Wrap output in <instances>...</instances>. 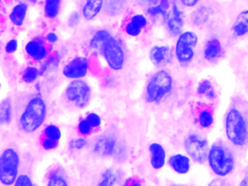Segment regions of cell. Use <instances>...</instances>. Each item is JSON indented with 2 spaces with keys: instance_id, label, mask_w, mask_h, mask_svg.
<instances>
[{
  "instance_id": "6da1fadb",
  "label": "cell",
  "mask_w": 248,
  "mask_h": 186,
  "mask_svg": "<svg viewBox=\"0 0 248 186\" xmlns=\"http://www.w3.org/2000/svg\"><path fill=\"white\" fill-rule=\"evenodd\" d=\"M226 136L236 146H244L248 141V126L245 116L239 110H229L225 122Z\"/></svg>"
},
{
  "instance_id": "7a4b0ae2",
  "label": "cell",
  "mask_w": 248,
  "mask_h": 186,
  "mask_svg": "<svg viewBox=\"0 0 248 186\" xmlns=\"http://www.w3.org/2000/svg\"><path fill=\"white\" fill-rule=\"evenodd\" d=\"M207 160L212 171L220 177L229 175L234 167L233 154L223 144L212 145L209 149Z\"/></svg>"
},
{
  "instance_id": "3957f363",
  "label": "cell",
  "mask_w": 248,
  "mask_h": 186,
  "mask_svg": "<svg viewBox=\"0 0 248 186\" xmlns=\"http://www.w3.org/2000/svg\"><path fill=\"white\" fill-rule=\"evenodd\" d=\"M46 106L40 97H33L27 105L21 117V126L24 132H35L43 124L46 119Z\"/></svg>"
},
{
  "instance_id": "277c9868",
  "label": "cell",
  "mask_w": 248,
  "mask_h": 186,
  "mask_svg": "<svg viewBox=\"0 0 248 186\" xmlns=\"http://www.w3.org/2000/svg\"><path fill=\"white\" fill-rule=\"evenodd\" d=\"M172 77L165 71L156 73L151 78L146 88V98L151 103H158L172 90Z\"/></svg>"
},
{
  "instance_id": "5b68a950",
  "label": "cell",
  "mask_w": 248,
  "mask_h": 186,
  "mask_svg": "<svg viewBox=\"0 0 248 186\" xmlns=\"http://www.w3.org/2000/svg\"><path fill=\"white\" fill-rule=\"evenodd\" d=\"M19 155L15 150L8 148L0 159V180L4 185L14 184L18 176Z\"/></svg>"
},
{
  "instance_id": "8992f818",
  "label": "cell",
  "mask_w": 248,
  "mask_h": 186,
  "mask_svg": "<svg viewBox=\"0 0 248 186\" xmlns=\"http://www.w3.org/2000/svg\"><path fill=\"white\" fill-rule=\"evenodd\" d=\"M198 43V36L193 31H185L178 36L175 54L181 64H188L194 57V49Z\"/></svg>"
},
{
  "instance_id": "52a82bcc",
  "label": "cell",
  "mask_w": 248,
  "mask_h": 186,
  "mask_svg": "<svg viewBox=\"0 0 248 186\" xmlns=\"http://www.w3.org/2000/svg\"><path fill=\"white\" fill-rule=\"evenodd\" d=\"M186 151L194 161L204 163L208 155V141L197 133L190 134L184 142Z\"/></svg>"
},
{
  "instance_id": "ba28073f",
  "label": "cell",
  "mask_w": 248,
  "mask_h": 186,
  "mask_svg": "<svg viewBox=\"0 0 248 186\" xmlns=\"http://www.w3.org/2000/svg\"><path fill=\"white\" fill-rule=\"evenodd\" d=\"M66 97L69 101L79 108H84L91 98V89L88 83L80 79H75L68 85Z\"/></svg>"
},
{
  "instance_id": "9c48e42d",
  "label": "cell",
  "mask_w": 248,
  "mask_h": 186,
  "mask_svg": "<svg viewBox=\"0 0 248 186\" xmlns=\"http://www.w3.org/2000/svg\"><path fill=\"white\" fill-rule=\"evenodd\" d=\"M102 52L107 63L114 71H120L124 66V54L119 42L110 36L103 46Z\"/></svg>"
},
{
  "instance_id": "30bf717a",
  "label": "cell",
  "mask_w": 248,
  "mask_h": 186,
  "mask_svg": "<svg viewBox=\"0 0 248 186\" xmlns=\"http://www.w3.org/2000/svg\"><path fill=\"white\" fill-rule=\"evenodd\" d=\"M88 66L89 62L86 58L78 57L66 64L63 68V74L67 78L79 79L86 76Z\"/></svg>"
},
{
  "instance_id": "8fae6325",
  "label": "cell",
  "mask_w": 248,
  "mask_h": 186,
  "mask_svg": "<svg viewBox=\"0 0 248 186\" xmlns=\"http://www.w3.org/2000/svg\"><path fill=\"white\" fill-rule=\"evenodd\" d=\"M173 58L172 49L168 46H155L151 49L150 59L156 66L168 65Z\"/></svg>"
},
{
  "instance_id": "7c38bea8",
  "label": "cell",
  "mask_w": 248,
  "mask_h": 186,
  "mask_svg": "<svg viewBox=\"0 0 248 186\" xmlns=\"http://www.w3.org/2000/svg\"><path fill=\"white\" fill-rule=\"evenodd\" d=\"M168 164L172 170L180 174H186L191 169V161L186 155L183 154H174L168 159Z\"/></svg>"
},
{
  "instance_id": "4fadbf2b",
  "label": "cell",
  "mask_w": 248,
  "mask_h": 186,
  "mask_svg": "<svg viewBox=\"0 0 248 186\" xmlns=\"http://www.w3.org/2000/svg\"><path fill=\"white\" fill-rule=\"evenodd\" d=\"M151 152V164L155 170H160L164 167L166 159V153L160 144H151L149 146Z\"/></svg>"
},
{
  "instance_id": "5bb4252c",
  "label": "cell",
  "mask_w": 248,
  "mask_h": 186,
  "mask_svg": "<svg viewBox=\"0 0 248 186\" xmlns=\"http://www.w3.org/2000/svg\"><path fill=\"white\" fill-rule=\"evenodd\" d=\"M172 15L168 18V30L171 34L177 36L181 33L184 27V19L181 10L175 4L172 5Z\"/></svg>"
},
{
  "instance_id": "9a60e30c",
  "label": "cell",
  "mask_w": 248,
  "mask_h": 186,
  "mask_svg": "<svg viewBox=\"0 0 248 186\" xmlns=\"http://www.w3.org/2000/svg\"><path fill=\"white\" fill-rule=\"evenodd\" d=\"M26 51L35 61H42L47 55V49L41 40L33 39L27 43Z\"/></svg>"
},
{
  "instance_id": "2e32d148",
  "label": "cell",
  "mask_w": 248,
  "mask_h": 186,
  "mask_svg": "<svg viewBox=\"0 0 248 186\" xmlns=\"http://www.w3.org/2000/svg\"><path fill=\"white\" fill-rule=\"evenodd\" d=\"M147 19L143 15H136L130 19L126 25L125 31L127 34L131 36H139L143 29L147 25Z\"/></svg>"
},
{
  "instance_id": "e0dca14e",
  "label": "cell",
  "mask_w": 248,
  "mask_h": 186,
  "mask_svg": "<svg viewBox=\"0 0 248 186\" xmlns=\"http://www.w3.org/2000/svg\"><path fill=\"white\" fill-rule=\"evenodd\" d=\"M222 52L221 44L217 38H211L207 41L204 47V58L207 61H215Z\"/></svg>"
},
{
  "instance_id": "ac0fdd59",
  "label": "cell",
  "mask_w": 248,
  "mask_h": 186,
  "mask_svg": "<svg viewBox=\"0 0 248 186\" xmlns=\"http://www.w3.org/2000/svg\"><path fill=\"white\" fill-rule=\"evenodd\" d=\"M232 31L236 36H243L248 33V10H243L238 15Z\"/></svg>"
},
{
  "instance_id": "d6986e66",
  "label": "cell",
  "mask_w": 248,
  "mask_h": 186,
  "mask_svg": "<svg viewBox=\"0 0 248 186\" xmlns=\"http://www.w3.org/2000/svg\"><path fill=\"white\" fill-rule=\"evenodd\" d=\"M104 0H86L83 7V16L88 20L94 18L101 12Z\"/></svg>"
},
{
  "instance_id": "ffe728a7",
  "label": "cell",
  "mask_w": 248,
  "mask_h": 186,
  "mask_svg": "<svg viewBox=\"0 0 248 186\" xmlns=\"http://www.w3.org/2000/svg\"><path fill=\"white\" fill-rule=\"evenodd\" d=\"M27 10L28 5L26 3H19L16 4L10 15L11 21L16 26H22L27 16Z\"/></svg>"
},
{
  "instance_id": "44dd1931",
  "label": "cell",
  "mask_w": 248,
  "mask_h": 186,
  "mask_svg": "<svg viewBox=\"0 0 248 186\" xmlns=\"http://www.w3.org/2000/svg\"><path fill=\"white\" fill-rule=\"evenodd\" d=\"M110 36L111 35L107 31H98L91 39V46H92L93 49H96V50L99 49V50L102 51L104 44Z\"/></svg>"
},
{
  "instance_id": "7402d4cb",
  "label": "cell",
  "mask_w": 248,
  "mask_h": 186,
  "mask_svg": "<svg viewBox=\"0 0 248 186\" xmlns=\"http://www.w3.org/2000/svg\"><path fill=\"white\" fill-rule=\"evenodd\" d=\"M61 0H46L45 13L46 17L53 19L57 17L60 10Z\"/></svg>"
},
{
  "instance_id": "603a6c76",
  "label": "cell",
  "mask_w": 248,
  "mask_h": 186,
  "mask_svg": "<svg viewBox=\"0 0 248 186\" xmlns=\"http://www.w3.org/2000/svg\"><path fill=\"white\" fill-rule=\"evenodd\" d=\"M210 10L208 7H203L194 11L191 16L193 23L196 25L203 24L210 17Z\"/></svg>"
},
{
  "instance_id": "cb8c5ba5",
  "label": "cell",
  "mask_w": 248,
  "mask_h": 186,
  "mask_svg": "<svg viewBox=\"0 0 248 186\" xmlns=\"http://www.w3.org/2000/svg\"><path fill=\"white\" fill-rule=\"evenodd\" d=\"M11 104L9 100H5L2 102L0 108V118L2 124L8 123L11 120Z\"/></svg>"
},
{
  "instance_id": "d4e9b609",
  "label": "cell",
  "mask_w": 248,
  "mask_h": 186,
  "mask_svg": "<svg viewBox=\"0 0 248 186\" xmlns=\"http://www.w3.org/2000/svg\"><path fill=\"white\" fill-rule=\"evenodd\" d=\"M199 123L202 128L210 127L213 123V116L208 110H202L199 114Z\"/></svg>"
},
{
  "instance_id": "484cf974",
  "label": "cell",
  "mask_w": 248,
  "mask_h": 186,
  "mask_svg": "<svg viewBox=\"0 0 248 186\" xmlns=\"http://www.w3.org/2000/svg\"><path fill=\"white\" fill-rule=\"evenodd\" d=\"M39 76V71L34 67H28L26 68L23 74V80L27 83H31L37 79Z\"/></svg>"
},
{
  "instance_id": "4316f807",
  "label": "cell",
  "mask_w": 248,
  "mask_h": 186,
  "mask_svg": "<svg viewBox=\"0 0 248 186\" xmlns=\"http://www.w3.org/2000/svg\"><path fill=\"white\" fill-rule=\"evenodd\" d=\"M45 135L46 138L59 140L62 137V132L57 126L51 124L47 126L45 129Z\"/></svg>"
},
{
  "instance_id": "83f0119b",
  "label": "cell",
  "mask_w": 248,
  "mask_h": 186,
  "mask_svg": "<svg viewBox=\"0 0 248 186\" xmlns=\"http://www.w3.org/2000/svg\"><path fill=\"white\" fill-rule=\"evenodd\" d=\"M114 141L111 139H106V140H101L96 145L97 151L98 152H103L104 154H110L114 148Z\"/></svg>"
},
{
  "instance_id": "f1b7e54d",
  "label": "cell",
  "mask_w": 248,
  "mask_h": 186,
  "mask_svg": "<svg viewBox=\"0 0 248 186\" xmlns=\"http://www.w3.org/2000/svg\"><path fill=\"white\" fill-rule=\"evenodd\" d=\"M48 186H67V183L60 173L56 171L50 174Z\"/></svg>"
},
{
  "instance_id": "f546056e",
  "label": "cell",
  "mask_w": 248,
  "mask_h": 186,
  "mask_svg": "<svg viewBox=\"0 0 248 186\" xmlns=\"http://www.w3.org/2000/svg\"><path fill=\"white\" fill-rule=\"evenodd\" d=\"M148 13H149V15L152 16H156L158 15H161V16H163L165 18H168L169 16L168 15V13H167L166 9L165 7H162L161 4L157 6H153V7H149L148 9Z\"/></svg>"
},
{
  "instance_id": "4dcf8cb0",
  "label": "cell",
  "mask_w": 248,
  "mask_h": 186,
  "mask_svg": "<svg viewBox=\"0 0 248 186\" xmlns=\"http://www.w3.org/2000/svg\"><path fill=\"white\" fill-rule=\"evenodd\" d=\"M211 89H213V86H212L210 81L207 79L203 80L197 87V93L198 94L203 95V94H207Z\"/></svg>"
},
{
  "instance_id": "1f68e13d",
  "label": "cell",
  "mask_w": 248,
  "mask_h": 186,
  "mask_svg": "<svg viewBox=\"0 0 248 186\" xmlns=\"http://www.w3.org/2000/svg\"><path fill=\"white\" fill-rule=\"evenodd\" d=\"M92 127L91 124L88 122L86 119L81 121L78 125V129L80 134L83 135H88L92 132Z\"/></svg>"
},
{
  "instance_id": "d6a6232c",
  "label": "cell",
  "mask_w": 248,
  "mask_h": 186,
  "mask_svg": "<svg viewBox=\"0 0 248 186\" xmlns=\"http://www.w3.org/2000/svg\"><path fill=\"white\" fill-rule=\"evenodd\" d=\"M91 126L93 127H98L101 125V117L98 114L95 113H91L88 115L86 118Z\"/></svg>"
},
{
  "instance_id": "836d02e7",
  "label": "cell",
  "mask_w": 248,
  "mask_h": 186,
  "mask_svg": "<svg viewBox=\"0 0 248 186\" xmlns=\"http://www.w3.org/2000/svg\"><path fill=\"white\" fill-rule=\"evenodd\" d=\"M16 186H32L33 183L31 178L27 174H21L18 176L15 182Z\"/></svg>"
},
{
  "instance_id": "e575fe53",
  "label": "cell",
  "mask_w": 248,
  "mask_h": 186,
  "mask_svg": "<svg viewBox=\"0 0 248 186\" xmlns=\"http://www.w3.org/2000/svg\"><path fill=\"white\" fill-rule=\"evenodd\" d=\"M59 145V140H56L50 139V138H46L43 141V147L46 151L54 149Z\"/></svg>"
},
{
  "instance_id": "d590c367",
  "label": "cell",
  "mask_w": 248,
  "mask_h": 186,
  "mask_svg": "<svg viewBox=\"0 0 248 186\" xmlns=\"http://www.w3.org/2000/svg\"><path fill=\"white\" fill-rule=\"evenodd\" d=\"M86 145V140L84 138L72 140L70 142V147L73 149H81Z\"/></svg>"
},
{
  "instance_id": "8d00e7d4",
  "label": "cell",
  "mask_w": 248,
  "mask_h": 186,
  "mask_svg": "<svg viewBox=\"0 0 248 186\" xmlns=\"http://www.w3.org/2000/svg\"><path fill=\"white\" fill-rule=\"evenodd\" d=\"M18 49V42L16 39L9 41L5 46V49L8 53H14Z\"/></svg>"
},
{
  "instance_id": "74e56055",
  "label": "cell",
  "mask_w": 248,
  "mask_h": 186,
  "mask_svg": "<svg viewBox=\"0 0 248 186\" xmlns=\"http://www.w3.org/2000/svg\"><path fill=\"white\" fill-rule=\"evenodd\" d=\"M114 174L111 172V171L108 170V171H106L105 174H104V180H103V183H101V185H111L112 184L111 182L114 181Z\"/></svg>"
},
{
  "instance_id": "f35d334b",
  "label": "cell",
  "mask_w": 248,
  "mask_h": 186,
  "mask_svg": "<svg viewBox=\"0 0 248 186\" xmlns=\"http://www.w3.org/2000/svg\"><path fill=\"white\" fill-rule=\"evenodd\" d=\"M79 16L78 13H74L69 17V23L71 26H75L79 23Z\"/></svg>"
},
{
  "instance_id": "ab89813d",
  "label": "cell",
  "mask_w": 248,
  "mask_h": 186,
  "mask_svg": "<svg viewBox=\"0 0 248 186\" xmlns=\"http://www.w3.org/2000/svg\"><path fill=\"white\" fill-rule=\"evenodd\" d=\"M200 1V0H181L182 4L188 7H194Z\"/></svg>"
},
{
  "instance_id": "60d3db41",
  "label": "cell",
  "mask_w": 248,
  "mask_h": 186,
  "mask_svg": "<svg viewBox=\"0 0 248 186\" xmlns=\"http://www.w3.org/2000/svg\"><path fill=\"white\" fill-rule=\"evenodd\" d=\"M47 39L50 43H55V42H57L58 40L57 35L53 33V32H50V33H49L47 35Z\"/></svg>"
},
{
  "instance_id": "b9f144b4",
  "label": "cell",
  "mask_w": 248,
  "mask_h": 186,
  "mask_svg": "<svg viewBox=\"0 0 248 186\" xmlns=\"http://www.w3.org/2000/svg\"><path fill=\"white\" fill-rule=\"evenodd\" d=\"M209 99L212 100V99H214L215 97H216V93H215L214 90L213 89L210 90L207 94H205Z\"/></svg>"
},
{
  "instance_id": "7bdbcfd3",
  "label": "cell",
  "mask_w": 248,
  "mask_h": 186,
  "mask_svg": "<svg viewBox=\"0 0 248 186\" xmlns=\"http://www.w3.org/2000/svg\"><path fill=\"white\" fill-rule=\"evenodd\" d=\"M143 2L146 3V4H155L157 2L158 0H140Z\"/></svg>"
},
{
  "instance_id": "ee69618b",
  "label": "cell",
  "mask_w": 248,
  "mask_h": 186,
  "mask_svg": "<svg viewBox=\"0 0 248 186\" xmlns=\"http://www.w3.org/2000/svg\"><path fill=\"white\" fill-rule=\"evenodd\" d=\"M241 186H248V177H245L240 183Z\"/></svg>"
},
{
  "instance_id": "f6af8a7d",
  "label": "cell",
  "mask_w": 248,
  "mask_h": 186,
  "mask_svg": "<svg viewBox=\"0 0 248 186\" xmlns=\"http://www.w3.org/2000/svg\"><path fill=\"white\" fill-rule=\"evenodd\" d=\"M30 1H31V2H36V1H37V0H30Z\"/></svg>"
}]
</instances>
